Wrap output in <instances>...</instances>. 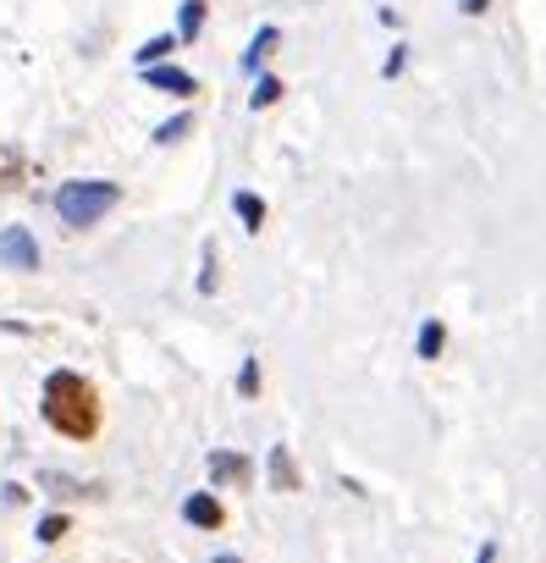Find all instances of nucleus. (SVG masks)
I'll return each mask as SVG.
<instances>
[{
    "mask_svg": "<svg viewBox=\"0 0 546 563\" xmlns=\"http://www.w3.org/2000/svg\"><path fill=\"white\" fill-rule=\"evenodd\" d=\"M40 415L56 437L67 442H94L100 437V393L89 376L78 371H51L45 376V393H40Z\"/></svg>",
    "mask_w": 546,
    "mask_h": 563,
    "instance_id": "obj_1",
    "label": "nucleus"
},
{
    "mask_svg": "<svg viewBox=\"0 0 546 563\" xmlns=\"http://www.w3.org/2000/svg\"><path fill=\"white\" fill-rule=\"evenodd\" d=\"M116 199H122V188L116 183H105V177H78V183H62L56 188V216H62V227H94L105 210H116Z\"/></svg>",
    "mask_w": 546,
    "mask_h": 563,
    "instance_id": "obj_2",
    "label": "nucleus"
},
{
    "mask_svg": "<svg viewBox=\"0 0 546 563\" xmlns=\"http://www.w3.org/2000/svg\"><path fill=\"white\" fill-rule=\"evenodd\" d=\"M0 265L7 271H40V243L29 227H7L0 232Z\"/></svg>",
    "mask_w": 546,
    "mask_h": 563,
    "instance_id": "obj_3",
    "label": "nucleus"
},
{
    "mask_svg": "<svg viewBox=\"0 0 546 563\" xmlns=\"http://www.w3.org/2000/svg\"><path fill=\"white\" fill-rule=\"evenodd\" d=\"M210 481H215V486H248V481H254V464H248L243 453L215 448V453H210Z\"/></svg>",
    "mask_w": 546,
    "mask_h": 563,
    "instance_id": "obj_4",
    "label": "nucleus"
},
{
    "mask_svg": "<svg viewBox=\"0 0 546 563\" xmlns=\"http://www.w3.org/2000/svg\"><path fill=\"white\" fill-rule=\"evenodd\" d=\"M144 84L149 89H160V95H199V78L193 73H182V67H144Z\"/></svg>",
    "mask_w": 546,
    "mask_h": 563,
    "instance_id": "obj_5",
    "label": "nucleus"
},
{
    "mask_svg": "<svg viewBox=\"0 0 546 563\" xmlns=\"http://www.w3.org/2000/svg\"><path fill=\"white\" fill-rule=\"evenodd\" d=\"M182 519L199 525V530H221V525H226V508H221L210 492H193V497L182 503Z\"/></svg>",
    "mask_w": 546,
    "mask_h": 563,
    "instance_id": "obj_6",
    "label": "nucleus"
},
{
    "mask_svg": "<svg viewBox=\"0 0 546 563\" xmlns=\"http://www.w3.org/2000/svg\"><path fill=\"white\" fill-rule=\"evenodd\" d=\"M23 177H29V155L18 144H0V194L23 188Z\"/></svg>",
    "mask_w": 546,
    "mask_h": 563,
    "instance_id": "obj_7",
    "label": "nucleus"
},
{
    "mask_svg": "<svg viewBox=\"0 0 546 563\" xmlns=\"http://www.w3.org/2000/svg\"><path fill=\"white\" fill-rule=\"evenodd\" d=\"M270 486H277V492H299V486H304L288 448H270Z\"/></svg>",
    "mask_w": 546,
    "mask_h": 563,
    "instance_id": "obj_8",
    "label": "nucleus"
},
{
    "mask_svg": "<svg viewBox=\"0 0 546 563\" xmlns=\"http://www.w3.org/2000/svg\"><path fill=\"white\" fill-rule=\"evenodd\" d=\"M232 210H237V221H243L248 232H259V227H265V199H259V194H248V188H243V194H232Z\"/></svg>",
    "mask_w": 546,
    "mask_h": 563,
    "instance_id": "obj_9",
    "label": "nucleus"
},
{
    "mask_svg": "<svg viewBox=\"0 0 546 563\" xmlns=\"http://www.w3.org/2000/svg\"><path fill=\"white\" fill-rule=\"evenodd\" d=\"M442 349H447V327L431 316V321L420 327V343H414V354H420V360H442Z\"/></svg>",
    "mask_w": 546,
    "mask_h": 563,
    "instance_id": "obj_10",
    "label": "nucleus"
},
{
    "mask_svg": "<svg viewBox=\"0 0 546 563\" xmlns=\"http://www.w3.org/2000/svg\"><path fill=\"white\" fill-rule=\"evenodd\" d=\"M171 51H177V34H160V40L138 45V56H133V62H138V73H144V67H160V62H166Z\"/></svg>",
    "mask_w": 546,
    "mask_h": 563,
    "instance_id": "obj_11",
    "label": "nucleus"
},
{
    "mask_svg": "<svg viewBox=\"0 0 546 563\" xmlns=\"http://www.w3.org/2000/svg\"><path fill=\"white\" fill-rule=\"evenodd\" d=\"M277 40H282L277 29H259V34H254V45H248V56H243V73H259V62H265L270 51H277Z\"/></svg>",
    "mask_w": 546,
    "mask_h": 563,
    "instance_id": "obj_12",
    "label": "nucleus"
},
{
    "mask_svg": "<svg viewBox=\"0 0 546 563\" xmlns=\"http://www.w3.org/2000/svg\"><path fill=\"white\" fill-rule=\"evenodd\" d=\"M282 95H288V84H282V78H259V84H254V95H248V106H254V111H265V106H277Z\"/></svg>",
    "mask_w": 546,
    "mask_h": 563,
    "instance_id": "obj_13",
    "label": "nucleus"
},
{
    "mask_svg": "<svg viewBox=\"0 0 546 563\" xmlns=\"http://www.w3.org/2000/svg\"><path fill=\"white\" fill-rule=\"evenodd\" d=\"M199 29H204V0H188L177 18V40H199Z\"/></svg>",
    "mask_w": 546,
    "mask_h": 563,
    "instance_id": "obj_14",
    "label": "nucleus"
},
{
    "mask_svg": "<svg viewBox=\"0 0 546 563\" xmlns=\"http://www.w3.org/2000/svg\"><path fill=\"white\" fill-rule=\"evenodd\" d=\"M67 530H73V519H67V514H45V519H40V530H34V536H40V541H45V547H56V541H62V536H67Z\"/></svg>",
    "mask_w": 546,
    "mask_h": 563,
    "instance_id": "obj_15",
    "label": "nucleus"
},
{
    "mask_svg": "<svg viewBox=\"0 0 546 563\" xmlns=\"http://www.w3.org/2000/svg\"><path fill=\"white\" fill-rule=\"evenodd\" d=\"M182 133H193V117H188V111L171 117V122H160V128H155V144H177Z\"/></svg>",
    "mask_w": 546,
    "mask_h": 563,
    "instance_id": "obj_16",
    "label": "nucleus"
},
{
    "mask_svg": "<svg viewBox=\"0 0 546 563\" xmlns=\"http://www.w3.org/2000/svg\"><path fill=\"white\" fill-rule=\"evenodd\" d=\"M40 486H51L56 497H83V486H78V481H67V475H56V470H45V475H40Z\"/></svg>",
    "mask_w": 546,
    "mask_h": 563,
    "instance_id": "obj_17",
    "label": "nucleus"
},
{
    "mask_svg": "<svg viewBox=\"0 0 546 563\" xmlns=\"http://www.w3.org/2000/svg\"><path fill=\"white\" fill-rule=\"evenodd\" d=\"M237 393H243V398L259 393V360H243V371H237Z\"/></svg>",
    "mask_w": 546,
    "mask_h": 563,
    "instance_id": "obj_18",
    "label": "nucleus"
},
{
    "mask_svg": "<svg viewBox=\"0 0 546 563\" xmlns=\"http://www.w3.org/2000/svg\"><path fill=\"white\" fill-rule=\"evenodd\" d=\"M199 288L215 294V249H204V276H199Z\"/></svg>",
    "mask_w": 546,
    "mask_h": 563,
    "instance_id": "obj_19",
    "label": "nucleus"
},
{
    "mask_svg": "<svg viewBox=\"0 0 546 563\" xmlns=\"http://www.w3.org/2000/svg\"><path fill=\"white\" fill-rule=\"evenodd\" d=\"M403 62H409V45H392V56H387V78H398Z\"/></svg>",
    "mask_w": 546,
    "mask_h": 563,
    "instance_id": "obj_20",
    "label": "nucleus"
},
{
    "mask_svg": "<svg viewBox=\"0 0 546 563\" xmlns=\"http://www.w3.org/2000/svg\"><path fill=\"white\" fill-rule=\"evenodd\" d=\"M458 7H464V12H469V18H480V12H486V7H491V0H458Z\"/></svg>",
    "mask_w": 546,
    "mask_h": 563,
    "instance_id": "obj_21",
    "label": "nucleus"
},
{
    "mask_svg": "<svg viewBox=\"0 0 546 563\" xmlns=\"http://www.w3.org/2000/svg\"><path fill=\"white\" fill-rule=\"evenodd\" d=\"M475 563H497V541H486V547H480V558H475Z\"/></svg>",
    "mask_w": 546,
    "mask_h": 563,
    "instance_id": "obj_22",
    "label": "nucleus"
},
{
    "mask_svg": "<svg viewBox=\"0 0 546 563\" xmlns=\"http://www.w3.org/2000/svg\"><path fill=\"white\" fill-rule=\"evenodd\" d=\"M215 563H243V558L237 552H215Z\"/></svg>",
    "mask_w": 546,
    "mask_h": 563,
    "instance_id": "obj_23",
    "label": "nucleus"
}]
</instances>
